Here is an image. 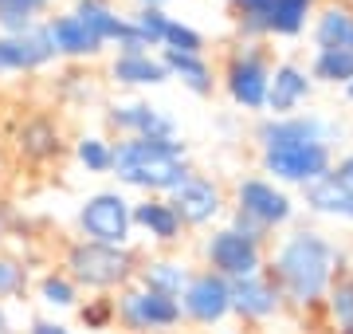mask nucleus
<instances>
[{
    "mask_svg": "<svg viewBox=\"0 0 353 334\" xmlns=\"http://www.w3.org/2000/svg\"><path fill=\"white\" fill-rule=\"evenodd\" d=\"M345 248L330 240L322 228L299 224L287 236H279L275 248H267V275L275 279L279 295L294 315H318L330 283L345 271Z\"/></svg>",
    "mask_w": 353,
    "mask_h": 334,
    "instance_id": "obj_1",
    "label": "nucleus"
},
{
    "mask_svg": "<svg viewBox=\"0 0 353 334\" xmlns=\"http://www.w3.org/2000/svg\"><path fill=\"white\" fill-rule=\"evenodd\" d=\"M114 177L118 189L141 197H169L192 173L185 138H114Z\"/></svg>",
    "mask_w": 353,
    "mask_h": 334,
    "instance_id": "obj_2",
    "label": "nucleus"
},
{
    "mask_svg": "<svg viewBox=\"0 0 353 334\" xmlns=\"http://www.w3.org/2000/svg\"><path fill=\"white\" fill-rule=\"evenodd\" d=\"M59 268L79 283L87 295H118L122 287L138 283L141 252L134 244H94V240H71L63 248Z\"/></svg>",
    "mask_w": 353,
    "mask_h": 334,
    "instance_id": "obj_3",
    "label": "nucleus"
},
{
    "mask_svg": "<svg viewBox=\"0 0 353 334\" xmlns=\"http://www.w3.org/2000/svg\"><path fill=\"white\" fill-rule=\"evenodd\" d=\"M271 67H275V55H271L267 43H259V39H240L224 55L216 79H220V90L228 95V103L236 106V110H243V115H267Z\"/></svg>",
    "mask_w": 353,
    "mask_h": 334,
    "instance_id": "obj_4",
    "label": "nucleus"
},
{
    "mask_svg": "<svg viewBox=\"0 0 353 334\" xmlns=\"http://www.w3.org/2000/svg\"><path fill=\"white\" fill-rule=\"evenodd\" d=\"M334 157L338 150L330 141H290V146L259 150V173L283 189H306L334 169Z\"/></svg>",
    "mask_w": 353,
    "mask_h": 334,
    "instance_id": "obj_5",
    "label": "nucleus"
},
{
    "mask_svg": "<svg viewBox=\"0 0 353 334\" xmlns=\"http://www.w3.org/2000/svg\"><path fill=\"white\" fill-rule=\"evenodd\" d=\"M228 208H232V213H240V217H248L252 224H259L267 236L290 228V224H294V213H299L290 189L275 185V181L263 177V173H248V177L236 181Z\"/></svg>",
    "mask_w": 353,
    "mask_h": 334,
    "instance_id": "obj_6",
    "label": "nucleus"
},
{
    "mask_svg": "<svg viewBox=\"0 0 353 334\" xmlns=\"http://www.w3.org/2000/svg\"><path fill=\"white\" fill-rule=\"evenodd\" d=\"M201 256H204V268L216 271L220 279H243V275H255V271L267 268V244L255 240V236H243L240 228L232 224H216L208 228L201 244Z\"/></svg>",
    "mask_w": 353,
    "mask_h": 334,
    "instance_id": "obj_7",
    "label": "nucleus"
},
{
    "mask_svg": "<svg viewBox=\"0 0 353 334\" xmlns=\"http://www.w3.org/2000/svg\"><path fill=\"white\" fill-rule=\"evenodd\" d=\"M79 236L94 244H130L134 240V201L122 189H99L83 197L75 213Z\"/></svg>",
    "mask_w": 353,
    "mask_h": 334,
    "instance_id": "obj_8",
    "label": "nucleus"
},
{
    "mask_svg": "<svg viewBox=\"0 0 353 334\" xmlns=\"http://www.w3.org/2000/svg\"><path fill=\"white\" fill-rule=\"evenodd\" d=\"M114 307H118V326L130 334H169L181 326V303L169 295H157L141 283H130L114 295Z\"/></svg>",
    "mask_w": 353,
    "mask_h": 334,
    "instance_id": "obj_9",
    "label": "nucleus"
},
{
    "mask_svg": "<svg viewBox=\"0 0 353 334\" xmlns=\"http://www.w3.org/2000/svg\"><path fill=\"white\" fill-rule=\"evenodd\" d=\"M169 205L176 208V217H181V224L189 232L192 228H216V220L228 213V193L212 173L192 169L189 177L169 193Z\"/></svg>",
    "mask_w": 353,
    "mask_h": 334,
    "instance_id": "obj_10",
    "label": "nucleus"
},
{
    "mask_svg": "<svg viewBox=\"0 0 353 334\" xmlns=\"http://www.w3.org/2000/svg\"><path fill=\"white\" fill-rule=\"evenodd\" d=\"M176 303H181V319L192 322V326H204V331H212V326L232 319V287H228V279H220L208 268L192 271V279L185 283Z\"/></svg>",
    "mask_w": 353,
    "mask_h": 334,
    "instance_id": "obj_11",
    "label": "nucleus"
},
{
    "mask_svg": "<svg viewBox=\"0 0 353 334\" xmlns=\"http://www.w3.org/2000/svg\"><path fill=\"white\" fill-rule=\"evenodd\" d=\"M255 146L259 150H271V146H290V141H330L338 146L341 138V126L326 115H314V110H299V115H283V118H271L263 115L255 122Z\"/></svg>",
    "mask_w": 353,
    "mask_h": 334,
    "instance_id": "obj_12",
    "label": "nucleus"
},
{
    "mask_svg": "<svg viewBox=\"0 0 353 334\" xmlns=\"http://www.w3.org/2000/svg\"><path fill=\"white\" fill-rule=\"evenodd\" d=\"M106 126L118 138H181L176 118L150 99H118L106 106Z\"/></svg>",
    "mask_w": 353,
    "mask_h": 334,
    "instance_id": "obj_13",
    "label": "nucleus"
},
{
    "mask_svg": "<svg viewBox=\"0 0 353 334\" xmlns=\"http://www.w3.org/2000/svg\"><path fill=\"white\" fill-rule=\"evenodd\" d=\"M12 150L16 157L32 169H48L55 166L67 150V138H63V126L59 118L51 115H28L20 126L12 130Z\"/></svg>",
    "mask_w": 353,
    "mask_h": 334,
    "instance_id": "obj_14",
    "label": "nucleus"
},
{
    "mask_svg": "<svg viewBox=\"0 0 353 334\" xmlns=\"http://www.w3.org/2000/svg\"><path fill=\"white\" fill-rule=\"evenodd\" d=\"M232 319H240L243 326H263V322L279 319L287 303L279 295L275 279L267 271H255V275H243V279H232Z\"/></svg>",
    "mask_w": 353,
    "mask_h": 334,
    "instance_id": "obj_15",
    "label": "nucleus"
},
{
    "mask_svg": "<svg viewBox=\"0 0 353 334\" xmlns=\"http://www.w3.org/2000/svg\"><path fill=\"white\" fill-rule=\"evenodd\" d=\"M75 12L106 48H114V52H150V48L141 43V36L134 32V20H130L126 12H118L114 0H75Z\"/></svg>",
    "mask_w": 353,
    "mask_h": 334,
    "instance_id": "obj_16",
    "label": "nucleus"
},
{
    "mask_svg": "<svg viewBox=\"0 0 353 334\" xmlns=\"http://www.w3.org/2000/svg\"><path fill=\"white\" fill-rule=\"evenodd\" d=\"M314 95V79L310 67L299 59H279L271 67V87H267V115L283 118V115H299Z\"/></svg>",
    "mask_w": 353,
    "mask_h": 334,
    "instance_id": "obj_17",
    "label": "nucleus"
},
{
    "mask_svg": "<svg viewBox=\"0 0 353 334\" xmlns=\"http://www.w3.org/2000/svg\"><path fill=\"white\" fill-rule=\"evenodd\" d=\"M43 32H48L51 48H55V59H99V55L106 52V43L79 20L75 8L51 12L48 20H43Z\"/></svg>",
    "mask_w": 353,
    "mask_h": 334,
    "instance_id": "obj_18",
    "label": "nucleus"
},
{
    "mask_svg": "<svg viewBox=\"0 0 353 334\" xmlns=\"http://www.w3.org/2000/svg\"><path fill=\"white\" fill-rule=\"evenodd\" d=\"M55 63V48H51L43 24L24 32V36H4L0 32V75H32Z\"/></svg>",
    "mask_w": 353,
    "mask_h": 334,
    "instance_id": "obj_19",
    "label": "nucleus"
},
{
    "mask_svg": "<svg viewBox=\"0 0 353 334\" xmlns=\"http://www.w3.org/2000/svg\"><path fill=\"white\" fill-rule=\"evenodd\" d=\"M134 232H141L150 244H157L161 252H173L185 240V224L176 217V208L169 205V197H138L134 201Z\"/></svg>",
    "mask_w": 353,
    "mask_h": 334,
    "instance_id": "obj_20",
    "label": "nucleus"
},
{
    "mask_svg": "<svg viewBox=\"0 0 353 334\" xmlns=\"http://www.w3.org/2000/svg\"><path fill=\"white\" fill-rule=\"evenodd\" d=\"M310 39L314 48H334V52H353V4L350 0H322L310 20Z\"/></svg>",
    "mask_w": 353,
    "mask_h": 334,
    "instance_id": "obj_21",
    "label": "nucleus"
},
{
    "mask_svg": "<svg viewBox=\"0 0 353 334\" xmlns=\"http://www.w3.org/2000/svg\"><path fill=\"white\" fill-rule=\"evenodd\" d=\"M192 264L189 259L173 256V252H153V256H141V268H138V283L150 287L157 295H169V299H181L185 283L192 279Z\"/></svg>",
    "mask_w": 353,
    "mask_h": 334,
    "instance_id": "obj_22",
    "label": "nucleus"
},
{
    "mask_svg": "<svg viewBox=\"0 0 353 334\" xmlns=\"http://www.w3.org/2000/svg\"><path fill=\"white\" fill-rule=\"evenodd\" d=\"M157 55H161V63H165V71H169V79H176V83L189 90V95H196V99H208V95L220 87V79H216V67H212V59H208V52H204V55L157 52Z\"/></svg>",
    "mask_w": 353,
    "mask_h": 334,
    "instance_id": "obj_23",
    "label": "nucleus"
},
{
    "mask_svg": "<svg viewBox=\"0 0 353 334\" xmlns=\"http://www.w3.org/2000/svg\"><path fill=\"white\" fill-rule=\"evenodd\" d=\"M110 79L118 87L138 90V87H161V83H169V71H165L157 52H114Z\"/></svg>",
    "mask_w": 353,
    "mask_h": 334,
    "instance_id": "obj_24",
    "label": "nucleus"
},
{
    "mask_svg": "<svg viewBox=\"0 0 353 334\" xmlns=\"http://www.w3.org/2000/svg\"><path fill=\"white\" fill-rule=\"evenodd\" d=\"M303 205L318 217H330V220H345L353 224V189L345 181H338L334 173H326L322 181L306 185L303 189Z\"/></svg>",
    "mask_w": 353,
    "mask_h": 334,
    "instance_id": "obj_25",
    "label": "nucleus"
},
{
    "mask_svg": "<svg viewBox=\"0 0 353 334\" xmlns=\"http://www.w3.org/2000/svg\"><path fill=\"white\" fill-rule=\"evenodd\" d=\"M318 0H275L267 16V39H299L314 20Z\"/></svg>",
    "mask_w": 353,
    "mask_h": 334,
    "instance_id": "obj_26",
    "label": "nucleus"
},
{
    "mask_svg": "<svg viewBox=\"0 0 353 334\" xmlns=\"http://www.w3.org/2000/svg\"><path fill=\"white\" fill-rule=\"evenodd\" d=\"M51 16V0H0V32L24 36Z\"/></svg>",
    "mask_w": 353,
    "mask_h": 334,
    "instance_id": "obj_27",
    "label": "nucleus"
},
{
    "mask_svg": "<svg viewBox=\"0 0 353 334\" xmlns=\"http://www.w3.org/2000/svg\"><path fill=\"white\" fill-rule=\"evenodd\" d=\"M310 79L314 87H350L353 83V52H334V48H314L310 52Z\"/></svg>",
    "mask_w": 353,
    "mask_h": 334,
    "instance_id": "obj_28",
    "label": "nucleus"
},
{
    "mask_svg": "<svg viewBox=\"0 0 353 334\" xmlns=\"http://www.w3.org/2000/svg\"><path fill=\"white\" fill-rule=\"evenodd\" d=\"M36 295L43 307L51 311H75L83 303V291H79V283L67 275L63 268H48L43 275L36 279Z\"/></svg>",
    "mask_w": 353,
    "mask_h": 334,
    "instance_id": "obj_29",
    "label": "nucleus"
},
{
    "mask_svg": "<svg viewBox=\"0 0 353 334\" xmlns=\"http://www.w3.org/2000/svg\"><path fill=\"white\" fill-rule=\"evenodd\" d=\"M322 315L334 331H345L353 326V268L338 271V279L330 283L326 299H322Z\"/></svg>",
    "mask_w": 353,
    "mask_h": 334,
    "instance_id": "obj_30",
    "label": "nucleus"
},
{
    "mask_svg": "<svg viewBox=\"0 0 353 334\" xmlns=\"http://www.w3.org/2000/svg\"><path fill=\"white\" fill-rule=\"evenodd\" d=\"M232 20H236V32L240 39H259L267 43V16H271V4L275 0H224Z\"/></svg>",
    "mask_w": 353,
    "mask_h": 334,
    "instance_id": "obj_31",
    "label": "nucleus"
},
{
    "mask_svg": "<svg viewBox=\"0 0 353 334\" xmlns=\"http://www.w3.org/2000/svg\"><path fill=\"white\" fill-rule=\"evenodd\" d=\"M71 150L87 173H110L114 169V138H106V134H79Z\"/></svg>",
    "mask_w": 353,
    "mask_h": 334,
    "instance_id": "obj_32",
    "label": "nucleus"
},
{
    "mask_svg": "<svg viewBox=\"0 0 353 334\" xmlns=\"http://www.w3.org/2000/svg\"><path fill=\"white\" fill-rule=\"evenodd\" d=\"M28 287H32V271H28L24 259L0 252V303H12V299H24Z\"/></svg>",
    "mask_w": 353,
    "mask_h": 334,
    "instance_id": "obj_33",
    "label": "nucleus"
},
{
    "mask_svg": "<svg viewBox=\"0 0 353 334\" xmlns=\"http://www.w3.org/2000/svg\"><path fill=\"white\" fill-rule=\"evenodd\" d=\"M130 20H134V32L141 36V43H145L150 52H161L165 32H169V20H173V16L165 12V8H134Z\"/></svg>",
    "mask_w": 353,
    "mask_h": 334,
    "instance_id": "obj_34",
    "label": "nucleus"
},
{
    "mask_svg": "<svg viewBox=\"0 0 353 334\" xmlns=\"http://www.w3.org/2000/svg\"><path fill=\"white\" fill-rule=\"evenodd\" d=\"M204 48H208V39H204L201 28H192L189 20H181V16H173V20H169V32H165L161 52H189V55H204Z\"/></svg>",
    "mask_w": 353,
    "mask_h": 334,
    "instance_id": "obj_35",
    "label": "nucleus"
},
{
    "mask_svg": "<svg viewBox=\"0 0 353 334\" xmlns=\"http://www.w3.org/2000/svg\"><path fill=\"white\" fill-rule=\"evenodd\" d=\"M79 322L87 331H114L118 326V307H114V295H90L87 303L75 307Z\"/></svg>",
    "mask_w": 353,
    "mask_h": 334,
    "instance_id": "obj_36",
    "label": "nucleus"
},
{
    "mask_svg": "<svg viewBox=\"0 0 353 334\" xmlns=\"http://www.w3.org/2000/svg\"><path fill=\"white\" fill-rule=\"evenodd\" d=\"M24 334H75V331H71L67 322H59V319H43V315H39V319L28 322Z\"/></svg>",
    "mask_w": 353,
    "mask_h": 334,
    "instance_id": "obj_37",
    "label": "nucleus"
},
{
    "mask_svg": "<svg viewBox=\"0 0 353 334\" xmlns=\"http://www.w3.org/2000/svg\"><path fill=\"white\" fill-rule=\"evenodd\" d=\"M228 224H232V228H240L243 236H255V240H263V244H271V236H267V232L259 228V224H252L248 217H240V213H228Z\"/></svg>",
    "mask_w": 353,
    "mask_h": 334,
    "instance_id": "obj_38",
    "label": "nucleus"
},
{
    "mask_svg": "<svg viewBox=\"0 0 353 334\" xmlns=\"http://www.w3.org/2000/svg\"><path fill=\"white\" fill-rule=\"evenodd\" d=\"M330 173H334L338 181H345V185L353 189V150H345V154L334 157V169H330Z\"/></svg>",
    "mask_w": 353,
    "mask_h": 334,
    "instance_id": "obj_39",
    "label": "nucleus"
},
{
    "mask_svg": "<svg viewBox=\"0 0 353 334\" xmlns=\"http://www.w3.org/2000/svg\"><path fill=\"white\" fill-rule=\"evenodd\" d=\"M0 334H16L12 331V319H8V311H4V303H0Z\"/></svg>",
    "mask_w": 353,
    "mask_h": 334,
    "instance_id": "obj_40",
    "label": "nucleus"
},
{
    "mask_svg": "<svg viewBox=\"0 0 353 334\" xmlns=\"http://www.w3.org/2000/svg\"><path fill=\"white\" fill-rule=\"evenodd\" d=\"M134 4H138V8H165L169 0H134Z\"/></svg>",
    "mask_w": 353,
    "mask_h": 334,
    "instance_id": "obj_41",
    "label": "nucleus"
},
{
    "mask_svg": "<svg viewBox=\"0 0 353 334\" xmlns=\"http://www.w3.org/2000/svg\"><path fill=\"white\" fill-rule=\"evenodd\" d=\"M4 236H8V213L0 208V244H4Z\"/></svg>",
    "mask_w": 353,
    "mask_h": 334,
    "instance_id": "obj_42",
    "label": "nucleus"
},
{
    "mask_svg": "<svg viewBox=\"0 0 353 334\" xmlns=\"http://www.w3.org/2000/svg\"><path fill=\"white\" fill-rule=\"evenodd\" d=\"M341 95H345V103L353 106V83H350V87H341Z\"/></svg>",
    "mask_w": 353,
    "mask_h": 334,
    "instance_id": "obj_43",
    "label": "nucleus"
},
{
    "mask_svg": "<svg viewBox=\"0 0 353 334\" xmlns=\"http://www.w3.org/2000/svg\"><path fill=\"white\" fill-rule=\"evenodd\" d=\"M338 334H353V326H345V331H338Z\"/></svg>",
    "mask_w": 353,
    "mask_h": 334,
    "instance_id": "obj_44",
    "label": "nucleus"
}]
</instances>
